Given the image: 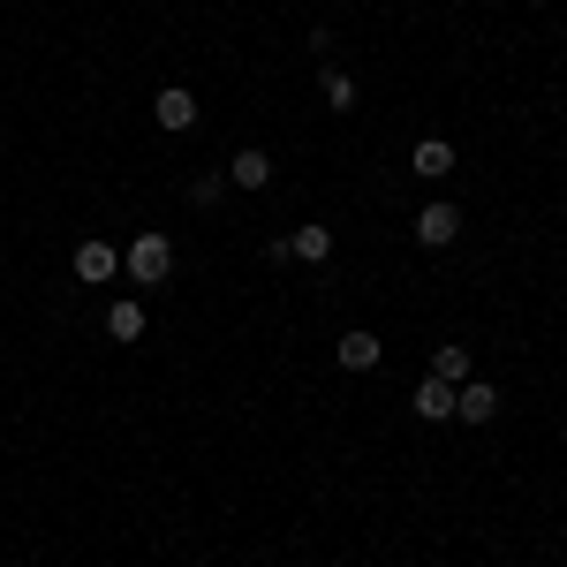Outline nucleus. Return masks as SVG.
Masks as SVG:
<instances>
[{"label":"nucleus","instance_id":"14","mask_svg":"<svg viewBox=\"0 0 567 567\" xmlns=\"http://www.w3.org/2000/svg\"><path fill=\"white\" fill-rule=\"evenodd\" d=\"M219 189H227V175H197L189 182V205H219Z\"/></svg>","mask_w":567,"mask_h":567},{"label":"nucleus","instance_id":"2","mask_svg":"<svg viewBox=\"0 0 567 567\" xmlns=\"http://www.w3.org/2000/svg\"><path fill=\"white\" fill-rule=\"evenodd\" d=\"M333 363H341V371H379V363H386V341L355 326V333H341V341H333Z\"/></svg>","mask_w":567,"mask_h":567},{"label":"nucleus","instance_id":"11","mask_svg":"<svg viewBox=\"0 0 567 567\" xmlns=\"http://www.w3.org/2000/svg\"><path fill=\"white\" fill-rule=\"evenodd\" d=\"M106 333H114V341H144V303H130V296H122V303L106 310Z\"/></svg>","mask_w":567,"mask_h":567},{"label":"nucleus","instance_id":"8","mask_svg":"<svg viewBox=\"0 0 567 567\" xmlns=\"http://www.w3.org/2000/svg\"><path fill=\"white\" fill-rule=\"evenodd\" d=\"M280 243H288V258H303V265L333 258V227H296V235H280Z\"/></svg>","mask_w":567,"mask_h":567},{"label":"nucleus","instance_id":"3","mask_svg":"<svg viewBox=\"0 0 567 567\" xmlns=\"http://www.w3.org/2000/svg\"><path fill=\"white\" fill-rule=\"evenodd\" d=\"M454 416H462V424H492V416H499V386H492V379H462V386H454Z\"/></svg>","mask_w":567,"mask_h":567},{"label":"nucleus","instance_id":"1","mask_svg":"<svg viewBox=\"0 0 567 567\" xmlns=\"http://www.w3.org/2000/svg\"><path fill=\"white\" fill-rule=\"evenodd\" d=\"M122 272H130L136 288H159V280L175 272V243H167L159 227H144V235H136L130 250H122Z\"/></svg>","mask_w":567,"mask_h":567},{"label":"nucleus","instance_id":"7","mask_svg":"<svg viewBox=\"0 0 567 567\" xmlns=\"http://www.w3.org/2000/svg\"><path fill=\"white\" fill-rule=\"evenodd\" d=\"M409 167H416V175H424V182L454 175V144H446V136H424V144L409 152Z\"/></svg>","mask_w":567,"mask_h":567},{"label":"nucleus","instance_id":"12","mask_svg":"<svg viewBox=\"0 0 567 567\" xmlns=\"http://www.w3.org/2000/svg\"><path fill=\"white\" fill-rule=\"evenodd\" d=\"M432 379H446V386H462V379H470V349H462V341H446V349L432 355Z\"/></svg>","mask_w":567,"mask_h":567},{"label":"nucleus","instance_id":"4","mask_svg":"<svg viewBox=\"0 0 567 567\" xmlns=\"http://www.w3.org/2000/svg\"><path fill=\"white\" fill-rule=\"evenodd\" d=\"M152 122H159V130H167V136L197 130V99H189V91H182V84H167V91H159V99H152Z\"/></svg>","mask_w":567,"mask_h":567},{"label":"nucleus","instance_id":"9","mask_svg":"<svg viewBox=\"0 0 567 567\" xmlns=\"http://www.w3.org/2000/svg\"><path fill=\"white\" fill-rule=\"evenodd\" d=\"M227 182H235V189H265V182H272V159H265V152H235V159H227Z\"/></svg>","mask_w":567,"mask_h":567},{"label":"nucleus","instance_id":"10","mask_svg":"<svg viewBox=\"0 0 567 567\" xmlns=\"http://www.w3.org/2000/svg\"><path fill=\"white\" fill-rule=\"evenodd\" d=\"M416 416H424V424H446V416H454V386H446V379H424V386H416Z\"/></svg>","mask_w":567,"mask_h":567},{"label":"nucleus","instance_id":"5","mask_svg":"<svg viewBox=\"0 0 567 567\" xmlns=\"http://www.w3.org/2000/svg\"><path fill=\"white\" fill-rule=\"evenodd\" d=\"M454 235H462V213H454V205H424V213H416V243H424V250H446Z\"/></svg>","mask_w":567,"mask_h":567},{"label":"nucleus","instance_id":"13","mask_svg":"<svg viewBox=\"0 0 567 567\" xmlns=\"http://www.w3.org/2000/svg\"><path fill=\"white\" fill-rule=\"evenodd\" d=\"M318 91H326L333 114H349V106H355V76H341V69H326V84H318Z\"/></svg>","mask_w":567,"mask_h":567},{"label":"nucleus","instance_id":"6","mask_svg":"<svg viewBox=\"0 0 567 567\" xmlns=\"http://www.w3.org/2000/svg\"><path fill=\"white\" fill-rule=\"evenodd\" d=\"M114 272H122V250H114V243H76V280L99 288V280H114Z\"/></svg>","mask_w":567,"mask_h":567}]
</instances>
